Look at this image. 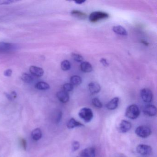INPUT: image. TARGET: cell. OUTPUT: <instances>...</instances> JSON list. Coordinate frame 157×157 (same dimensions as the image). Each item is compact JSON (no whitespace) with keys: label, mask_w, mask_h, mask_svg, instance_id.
Instances as JSON below:
<instances>
[{"label":"cell","mask_w":157,"mask_h":157,"mask_svg":"<svg viewBox=\"0 0 157 157\" xmlns=\"http://www.w3.org/2000/svg\"><path fill=\"white\" fill-rule=\"evenodd\" d=\"M140 111L137 105L135 104L131 105L126 108L125 116L131 120H136L139 116Z\"/></svg>","instance_id":"6da1fadb"},{"label":"cell","mask_w":157,"mask_h":157,"mask_svg":"<svg viewBox=\"0 0 157 157\" xmlns=\"http://www.w3.org/2000/svg\"><path fill=\"white\" fill-rule=\"evenodd\" d=\"M78 115L86 123L91 122L94 116L92 110L87 107L82 108L78 112Z\"/></svg>","instance_id":"7a4b0ae2"},{"label":"cell","mask_w":157,"mask_h":157,"mask_svg":"<svg viewBox=\"0 0 157 157\" xmlns=\"http://www.w3.org/2000/svg\"><path fill=\"white\" fill-rule=\"evenodd\" d=\"M109 17V14L104 12L95 11L89 15V20L92 23H95L101 20L107 19Z\"/></svg>","instance_id":"3957f363"},{"label":"cell","mask_w":157,"mask_h":157,"mask_svg":"<svg viewBox=\"0 0 157 157\" xmlns=\"http://www.w3.org/2000/svg\"><path fill=\"white\" fill-rule=\"evenodd\" d=\"M135 133L137 136L140 137L145 138L150 136L152 130L148 126H140L136 129Z\"/></svg>","instance_id":"277c9868"},{"label":"cell","mask_w":157,"mask_h":157,"mask_svg":"<svg viewBox=\"0 0 157 157\" xmlns=\"http://www.w3.org/2000/svg\"><path fill=\"white\" fill-rule=\"evenodd\" d=\"M141 95L143 102L150 103L153 99V94L151 90L148 88H144L141 91Z\"/></svg>","instance_id":"5b68a950"},{"label":"cell","mask_w":157,"mask_h":157,"mask_svg":"<svg viewBox=\"0 0 157 157\" xmlns=\"http://www.w3.org/2000/svg\"><path fill=\"white\" fill-rule=\"evenodd\" d=\"M16 46L12 43L0 42V53H8L15 50Z\"/></svg>","instance_id":"8992f818"},{"label":"cell","mask_w":157,"mask_h":157,"mask_svg":"<svg viewBox=\"0 0 157 157\" xmlns=\"http://www.w3.org/2000/svg\"><path fill=\"white\" fill-rule=\"evenodd\" d=\"M137 151L138 153L141 155H149L152 152V148L148 145L145 144H140L137 147Z\"/></svg>","instance_id":"52a82bcc"},{"label":"cell","mask_w":157,"mask_h":157,"mask_svg":"<svg viewBox=\"0 0 157 157\" xmlns=\"http://www.w3.org/2000/svg\"><path fill=\"white\" fill-rule=\"evenodd\" d=\"M77 157H95V149L94 148H86L80 152Z\"/></svg>","instance_id":"ba28073f"},{"label":"cell","mask_w":157,"mask_h":157,"mask_svg":"<svg viewBox=\"0 0 157 157\" xmlns=\"http://www.w3.org/2000/svg\"><path fill=\"white\" fill-rule=\"evenodd\" d=\"M143 112L149 117H154L157 114V108L155 105H148L143 108Z\"/></svg>","instance_id":"9c48e42d"},{"label":"cell","mask_w":157,"mask_h":157,"mask_svg":"<svg viewBox=\"0 0 157 157\" xmlns=\"http://www.w3.org/2000/svg\"><path fill=\"white\" fill-rule=\"evenodd\" d=\"M131 126L130 122L125 120H122L119 125V130L121 133H125L130 130Z\"/></svg>","instance_id":"30bf717a"},{"label":"cell","mask_w":157,"mask_h":157,"mask_svg":"<svg viewBox=\"0 0 157 157\" xmlns=\"http://www.w3.org/2000/svg\"><path fill=\"white\" fill-rule=\"evenodd\" d=\"M88 87L89 91L91 94H96L101 91V86L97 82H91L89 83Z\"/></svg>","instance_id":"8fae6325"},{"label":"cell","mask_w":157,"mask_h":157,"mask_svg":"<svg viewBox=\"0 0 157 157\" xmlns=\"http://www.w3.org/2000/svg\"><path fill=\"white\" fill-rule=\"evenodd\" d=\"M29 70L32 75L37 77H41L44 74L43 69L36 66H31L30 67Z\"/></svg>","instance_id":"7c38bea8"},{"label":"cell","mask_w":157,"mask_h":157,"mask_svg":"<svg viewBox=\"0 0 157 157\" xmlns=\"http://www.w3.org/2000/svg\"><path fill=\"white\" fill-rule=\"evenodd\" d=\"M56 96L58 100L61 102L66 103L69 102V94H68V92H67L65 91H60L58 92L57 93Z\"/></svg>","instance_id":"4fadbf2b"},{"label":"cell","mask_w":157,"mask_h":157,"mask_svg":"<svg viewBox=\"0 0 157 157\" xmlns=\"http://www.w3.org/2000/svg\"><path fill=\"white\" fill-rule=\"evenodd\" d=\"M120 99L119 97H115L112 99L106 105V107L108 110H113L116 109L119 105Z\"/></svg>","instance_id":"5bb4252c"},{"label":"cell","mask_w":157,"mask_h":157,"mask_svg":"<svg viewBox=\"0 0 157 157\" xmlns=\"http://www.w3.org/2000/svg\"><path fill=\"white\" fill-rule=\"evenodd\" d=\"M67 127L69 129H73L77 127H83L84 125L81 123L77 121L74 118L70 119L67 123Z\"/></svg>","instance_id":"9a60e30c"},{"label":"cell","mask_w":157,"mask_h":157,"mask_svg":"<svg viewBox=\"0 0 157 157\" xmlns=\"http://www.w3.org/2000/svg\"><path fill=\"white\" fill-rule=\"evenodd\" d=\"M80 68L83 72L86 73H89L93 70L92 66L91 63L88 62H83L80 65Z\"/></svg>","instance_id":"2e32d148"},{"label":"cell","mask_w":157,"mask_h":157,"mask_svg":"<svg viewBox=\"0 0 157 157\" xmlns=\"http://www.w3.org/2000/svg\"><path fill=\"white\" fill-rule=\"evenodd\" d=\"M112 30L116 34H118V35L123 36H126L128 35V32H127V30L122 26H115L113 27Z\"/></svg>","instance_id":"e0dca14e"},{"label":"cell","mask_w":157,"mask_h":157,"mask_svg":"<svg viewBox=\"0 0 157 157\" xmlns=\"http://www.w3.org/2000/svg\"><path fill=\"white\" fill-rule=\"evenodd\" d=\"M31 137L34 140H39L42 137V133L39 128H37L32 131L31 132Z\"/></svg>","instance_id":"ac0fdd59"},{"label":"cell","mask_w":157,"mask_h":157,"mask_svg":"<svg viewBox=\"0 0 157 157\" xmlns=\"http://www.w3.org/2000/svg\"><path fill=\"white\" fill-rule=\"evenodd\" d=\"M71 14L76 18L82 19V20H84L87 18V15L85 13L77 10H74L72 11L71 12Z\"/></svg>","instance_id":"d6986e66"},{"label":"cell","mask_w":157,"mask_h":157,"mask_svg":"<svg viewBox=\"0 0 157 157\" xmlns=\"http://www.w3.org/2000/svg\"><path fill=\"white\" fill-rule=\"evenodd\" d=\"M35 88L40 91H46L49 89L50 86L45 82H39L35 85Z\"/></svg>","instance_id":"ffe728a7"},{"label":"cell","mask_w":157,"mask_h":157,"mask_svg":"<svg viewBox=\"0 0 157 157\" xmlns=\"http://www.w3.org/2000/svg\"><path fill=\"white\" fill-rule=\"evenodd\" d=\"M21 79L24 82L28 84L32 83L34 81V77L27 73H24L21 76Z\"/></svg>","instance_id":"44dd1931"},{"label":"cell","mask_w":157,"mask_h":157,"mask_svg":"<svg viewBox=\"0 0 157 157\" xmlns=\"http://www.w3.org/2000/svg\"><path fill=\"white\" fill-rule=\"evenodd\" d=\"M70 81H71V84H72L73 86L79 85L82 82V78L80 77L77 75H74L72 76L70 79Z\"/></svg>","instance_id":"7402d4cb"},{"label":"cell","mask_w":157,"mask_h":157,"mask_svg":"<svg viewBox=\"0 0 157 157\" xmlns=\"http://www.w3.org/2000/svg\"><path fill=\"white\" fill-rule=\"evenodd\" d=\"M61 68L64 71H67L71 68V65L68 60H63L61 63Z\"/></svg>","instance_id":"603a6c76"},{"label":"cell","mask_w":157,"mask_h":157,"mask_svg":"<svg viewBox=\"0 0 157 157\" xmlns=\"http://www.w3.org/2000/svg\"><path fill=\"white\" fill-rule=\"evenodd\" d=\"M92 102L94 106L97 107V108H101L102 107V102L100 101V100L98 98H94L92 100Z\"/></svg>","instance_id":"cb8c5ba5"},{"label":"cell","mask_w":157,"mask_h":157,"mask_svg":"<svg viewBox=\"0 0 157 157\" xmlns=\"http://www.w3.org/2000/svg\"><path fill=\"white\" fill-rule=\"evenodd\" d=\"M74 88V86L71 83H67L63 85V89L65 91L68 92L71 91H73Z\"/></svg>","instance_id":"d4e9b609"},{"label":"cell","mask_w":157,"mask_h":157,"mask_svg":"<svg viewBox=\"0 0 157 157\" xmlns=\"http://www.w3.org/2000/svg\"><path fill=\"white\" fill-rule=\"evenodd\" d=\"M72 58L73 59L77 62H81L83 61L84 58H83V56L81 55H79V54H75V53H73L72 54Z\"/></svg>","instance_id":"484cf974"},{"label":"cell","mask_w":157,"mask_h":157,"mask_svg":"<svg viewBox=\"0 0 157 157\" xmlns=\"http://www.w3.org/2000/svg\"><path fill=\"white\" fill-rule=\"evenodd\" d=\"M80 148V143L77 141H73L72 143V149L73 152L77 151Z\"/></svg>","instance_id":"4316f807"},{"label":"cell","mask_w":157,"mask_h":157,"mask_svg":"<svg viewBox=\"0 0 157 157\" xmlns=\"http://www.w3.org/2000/svg\"><path fill=\"white\" fill-rule=\"evenodd\" d=\"M17 2L13 0H0V5H9Z\"/></svg>","instance_id":"83f0119b"},{"label":"cell","mask_w":157,"mask_h":157,"mask_svg":"<svg viewBox=\"0 0 157 157\" xmlns=\"http://www.w3.org/2000/svg\"><path fill=\"white\" fill-rule=\"evenodd\" d=\"M101 64H102L103 66H109V63L107 62V60L105 58L101 59L100 60Z\"/></svg>","instance_id":"f1b7e54d"},{"label":"cell","mask_w":157,"mask_h":157,"mask_svg":"<svg viewBox=\"0 0 157 157\" xmlns=\"http://www.w3.org/2000/svg\"><path fill=\"white\" fill-rule=\"evenodd\" d=\"M21 146H22L23 149L26 150L27 148V142L26 140L24 139H22L21 140Z\"/></svg>","instance_id":"f546056e"},{"label":"cell","mask_w":157,"mask_h":157,"mask_svg":"<svg viewBox=\"0 0 157 157\" xmlns=\"http://www.w3.org/2000/svg\"><path fill=\"white\" fill-rule=\"evenodd\" d=\"M12 74V71L11 69H8L4 72V75L6 77H10Z\"/></svg>","instance_id":"4dcf8cb0"},{"label":"cell","mask_w":157,"mask_h":157,"mask_svg":"<svg viewBox=\"0 0 157 157\" xmlns=\"http://www.w3.org/2000/svg\"><path fill=\"white\" fill-rule=\"evenodd\" d=\"M62 112H59L58 114L57 117L56 122L57 123H59L61 120V118H62Z\"/></svg>","instance_id":"1f68e13d"},{"label":"cell","mask_w":157,"mask_h":157,"mask_svg":"<svg viewBox=\"0 0 157 157\" xmlns=\"http://www.w3.org/2000/svg\"><path fill=\"white\" fill-rule=\"evenodd\" d=\"M10 95L13 99H15V98H16V97H17V93H16L15 92H12L11 94Z\"/></svg>","instance_id":"d6a6232c"},{"label":"cell","mask_w":157,"mask_h":157,"mask_svg":"<svg viewBox=\"0 0 157 157\" xmlns=\"http://www.w3.org/2000/svg\"><path fill=\"white\" fill-rule=\"evenodd\" d=\"M6 95V97H7L8 99L9 100H10V101H12L13 100L12 99V97L11 95L10 94H5Z\"/></svg>","instance_id":"836d02e7"},{"label":"cell","mask_w":157,"mask_h":157,"mask_svg":"<svg viewBox=\"0 0 157 157\" xmlns=\"http://www.w3.org/2000/svg\"><path fill=\"white\" fill-rule=\"evenodd\" d=\"M85 2V1H74L75 3L77 4H82Z\"/></svg>","instance_id":"e575fe53"},{"label":"cell","mask_w":157,"mask_h":157,"mask_svg":"<svg viewBox=\"0 0 157 157\" xmlns=\"http://www.w3.org/2000/svg\"><path fill=\"white\" fill-rule=\"evenodd\" d=\"M141 43H143V44H144V45L148 46L149 43L148 42H147L146 41L143 40H141Z\"/></svg>","instance_id":"d590c367"}]
</instances>
